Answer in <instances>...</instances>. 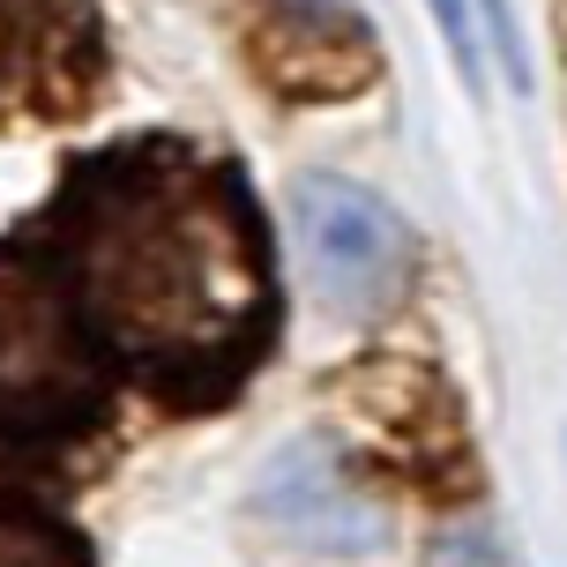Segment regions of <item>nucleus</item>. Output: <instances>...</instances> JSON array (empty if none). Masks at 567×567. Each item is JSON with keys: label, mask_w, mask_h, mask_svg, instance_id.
Masks as SVG:
<instances>
[{"label": "nucleus", "mask_w": 567, "mask_h": 567, "mask_svg": "<svg viewBox=\"0 0 567 567\" xmlns=\"http://www.w3.org/2000/svg\"><path fill=\"white\" fill-rule=\"evenodd\" d=\"M30 239L97 351L157 403H225L277 337V269L255 187L179 135H127L60 172Z\"/></svg>", "instance_id": "1"}, {"label": "nucleus", "mask_w": 567, "mask_h": 567, "mask_svg": "<svg viewBox=\"0 0 567 567\" xmlns=\"http://www.w3.org/2000/svg\"><path fill=\"white\" fill-rule=\"evenodd\" d=\"M113 419V359L97 351L60 269L30 231L0 239V471L75 455Z\"/></svg>", "instance_id": "2"}, {"label": "nucleus", "mask_w": 567, "mask_h": 567, "mask_svg": "<svg viewBox=\"0 0 567 567\" xmlns=\"http://www.w3.org/2000/svg\"><path fill=\"white\" fill-rule=\"evenodd\" d=\"M291 239L307 261V284L329 307L367 313L403 284V225L396 209L337 172H313L291 187Z\"/></svg>", "instance_id": "3"}, {"label": "nucleus", "mask_w": 567, "mask_h": 567, "mask_svg": "<svg viewBox=\"0 0 567 567\" xmlns=\"http://www.w3.org/2000/svg\"><path fill=\"white\" fill-rule=\"evenodd\" d=\"M255 45L284 97H329L373 75V38L351 0H255Z\"/></svg>", "instance_id": "4"}, {"label": "nucleus", "mask_w": 567, "mask_h": 567, "mask_svg": "<svg viewBox=\"0 0 567 567\" xmlns=\"http://www.w3.org/2000/svg\"><path fill=\"white\" fill-rule=\"evenodd\" d=\"M0 567H97L90 538L53 515L38 493L23 485H0Z\"/></svg>", "instance_id": "5"}, {"label": "nucleus", "mask_w": 567, "mask_h": 567, "mask_svg": "<svg viewBox=\"0 0 567 567\" xmlns=\"http://www.w3.org/2000/svg\"><path fill=\"white\" fill-rule=\"evenodd\" d=\"M433 23H441V38L455 45V68H463V75H478V30H471V0H433Z\"/></svg>", "instance_id": "6"}, {"label": "nucleus", "mask_w": 567, "mask_h": 567, "mask_svg": "<svg viewBox=\"0 0 567 567\" xmlns=\"http://www.w3.org/2000/svg\"><path fill=\"white\" fill-rule=\"evenodd\" d=\"M485 23H493V53L515 68V83H523V45H515V23H508V0H478Z\"/></svg>", "instance_id": "7"}, {"label": "nucleus", "mask_w": 567, "mask_h": 567, "mask_svg": "<svg viewBox=\"0 0 567 567\" xmlns=\"http://www.w3.org/2000/svg\"><path fill=\"white\" fill-rule=\"evenodd\" d=\"M38 45H53V38H38ZM38 45H23V38H16V23L0 16V75L16 68V53H38Z\"/></svg>", "instance_id": "8"}]
</instances>
